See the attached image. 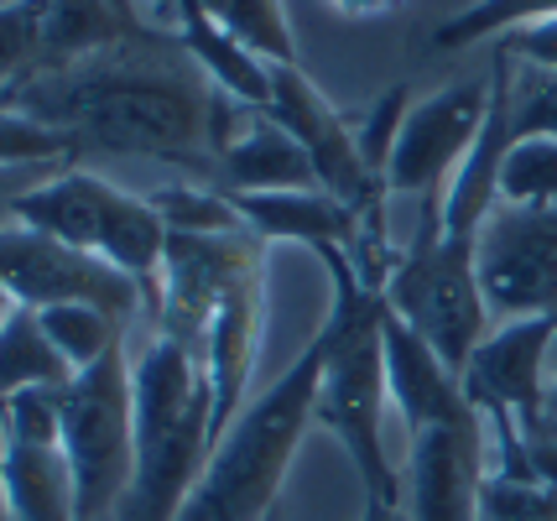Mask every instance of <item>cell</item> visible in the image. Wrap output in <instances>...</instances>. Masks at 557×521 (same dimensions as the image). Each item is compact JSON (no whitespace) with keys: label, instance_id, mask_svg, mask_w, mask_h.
<instances>
[{"label":"cell","instance_id":"6da1fadb","mask_svg":"<svg viewBox=\"0 0 557 521\" xmlns=\"http://www.w3.org/2000/svg\"><path fill=\"white\" fill-rule=\"evenodd\" d=\"M0 110L69 131L84 157L172 162L203 183L219 173V89L162 26L0 89Z\"/></svg>","mask_w":557,"mask_h":521},{"label":"cell","instance_id":"7a4b0ae2","mask_svg":"<svg viewBox=\"0 0 557 521\" xmlns=\"http://www.w3.org/2000/svg\"><path fill=\"white\" fill-rule=\"evenodd\" d=\"M318 261L329 266V282H334L329 319L318 328L323 345H329L323 381H318V427L339 438V448L349 454V464L360 474L364 496L386 500V506H407L401 470H396V459L386 448L391 386H386V339H381L386 298L355 276L344 250H323Z\"/></svg>","mask_w":557,"mask_h":521},{"label":"cell","instance_id":"3957f363","mask_svg":"<svg viewBox=\"0 0 557 521\" xmlns=\"http://www.w3.org/2000/svg\"><path fill=\"white\" fill-rule=\"evenodd\" d=\"M136 386V459L115 521H177L214 454L209 371L188 345L151 334L131 360Z\"/></svg>","mask_w":557,"mask_h":521},{"label":"cell","instance_id":"277c9868","mask_svg":"<svg viewBox=\"0 0 557 521\" xmlns=\"http://www.w3.org/2000/svg\"><path fill=\"white\" fill-rule=\"evenodd\" d=\"M323 334H313L302 355L271 381L261 397L245 401L230 433L214 444L209 470L177 521H271L287 485L297 448L318 422V381H323Z\"/></svg>","mask_w":557,"mask_h":521},{"label":"cell","instance_id":"5b68a950","mask_svg":"<svg viewBox=\"0 0 557 521\" xmlns=\"http://www.w3.org/2000/svg\"><path fill=\"white\" fill-rule=\"evenodd\" d=\"M131 339L58 386V438L69 454L78 521H115L131 491L136 459V386H131Z\"/></svg>","mask_w":557,"mask_h":521},{"label":"cell","instance_id":"8992f818","mask_svg":"<svg viewBox=\"0 0 557 521\" xmlns=\"http://www.w3.org/2000/svg\"><path fill=\"white\" fill-rule=\"evenodd\" d=\"M474 246L480 240L437 235V194H433V199H422V220H417L412 246L401 250L386 293H381L391 313L412 334H422L443 355V365L459 375L469 365V355L480 349V339L495 328L485 293H480V272H474Z\"/></svg>","mask_w":557,"mask_h":521},{"label":"cell","instance_id":"52a82bcc","mask_svg":"<svg viewBox=\"0 0 557 521\" xmlns=\"http://www.w3.org/2000/svg\"><path fill=\"white\" fill-rule=\"evenodd\" d=\"M0 287L22 308H63V302H89L104 308L110 319L136 328L146 313V293L136 276L110 266L95 250H78L69 240H52L32 224L11 220L0 224Z\"/></svg>","mask_w":557,"mask_h":521},{"label":"cell","instance_id":"ba28073f","mask_svg":"<svg viewBox=\"0 0 557 521\" xmlns=\"http://www.w3.org/2000/svg\"><path fill=\"white\" fill-rule=\"evenodd\" d=\"M480 293L495 323L553 319L557 313V209L500 203L480 224L474 246Z\"/></svg>","mask_w":557,"mask_h":521},{"label":"cell","instance_id":"9c48e42d","mask_svg":"<svg viewBox=\"0 0 557 521\" xmlns=\"http://www.w3.org/2000/svg\"><path fill=\"white\" fill-rule=\"evenodd\" d=\"M557 339L553 319H510L495 323L480 349L463 365V397L485 412L490 427H510L521 438H536L547 427V360Z\"/></svg>","mask_w":557,"mask_h":521},{"label":"cell","instance_id":"30bf717a","mask_svg":"<svg viewBox=\"0 0 557 521\" xmlns=\"http://www.w3.org/2000/svg\"><path fill=\"white\" fill-rule=\"evenodd\" d=\"M0 491L11 521H78L69 454L58 438V386L0 401Z\"/></svg>","mask_w":557,"mask_h":521},{"label":"cell","instance_id":"8fae6325","mask_svg":"<svg viewBox=\"0 0 557 521\" xmlns=\"http://www.w3.org/2000/svg\"><path fill=\"white\" fill-rule=\"evenodd\" d=\"M490 121V74L459 78L448 89H437L428 100H412L396 151L386 162V188L396 194H417L433 199L448 188V177L459 173V162L474 151L480 131Z\"/></svg>","mask_w":557,"mask_h":521},{"label":"cell","instance_id":"7c38bea8","mask_svg":"<svg viewBox=\"0 0 557 521\" xmlns=\"http://www.w3.org/2000/svg\"><path fill=\"white\" fill-rule=\"evenodd\" d=\"M495 470L485 412L407 433V521H480V496Z\"/></svg>","mask_w":557,"mask_h":521},{"label":"cell","instance_id":"4fadbf2b","mask_svg":"<svg viewBox=\"0 0 557 521\" xmlns=\"http://www.w3.org/2000/svg\"><path fill=\"white\" fill-rule=\"evenodd\" d=\"M261 323H267V240H250L240 266L224 282L209 334H203V371H209V397H214V444L245 412L256 355H261Z\"/></svg>","mask_w":557,"mask_h":521},{"label":"cell","instance_id":"5bb4252c","mask_svg":"<svg viewBox=\"0 0 557 521\" xmlns=\"http://www.w3.org/2000/svg\"><path fill=\"white\" fill-rule=\"evenodd\" d=\"M381 339H386V386H391V407L401 412L407 433L417 427H433V422H448V418H469L480 412L474 401L463 397V381L459 371L443 365L422 334H412L407 323L396 319L386 308V323H381Z\"/></svg>","mask_w":557,"mask_h":521},{"label":"cell","instance_id":"9a60e30c","mask_svg":"<svg viewBox=\"0 0 557 521\" xmlns=\"http://www.w3.org/2000/svg\"><path fill=\"white\" fill-rule=\"evenodd\" d=\"M219 188L224 194H313L323 188V177L292 131H282L267 110H250L219 151Z\"/></svg>","mask_w":557,"mask_h":521},{"label":"cell","instance_id":"2e32d148","mask_svg":"<svg viewBox=\"0 0 557 521\" xmlns=\"http://www.w3.org/2000/svg\"><path fill=\"white\" fill-rule=\"evenodd\" d=\"M115 199H121V183H110L104 173L73 162V168H58V173H48L42 183L26 188L16 199V220L52 235V240H69V246L99 256Z\"/></svg>","mask_w":557,"mask_h":521},{"label":"cell","instance_id":"e0dca14e","mask_svg":"<svg viewBox=\"0 0 557 521\" xmlns=\"http://www.w3.org/2000/svg\"><path fill=\"white\" fill-rule=\"evenodd\" d=\"M230 203L245 230L267 246H308L313 256L355 246V209L323 188L313 194H230Z\"/></svg>","mask_w":557,"mask_h":521},{"label":"cell","instance_id":"ac0fdd59","mask_svg":"<svg viewBox=\"0 0 557 521\" xmlns=\"http://www.w3.org/2000/svg\"><path fill=\"white\" fill-rule=\"evenodd\" d=\"M172 37H177L183 52H188L198 69L209 74L214 89H224L230 100L250 104V110H267V100H271V63L245 48L240 37L219 22L203 0H183V11H177V32H172Z\"/></svg>","mask_w":557,"mask_h":521},{"label":"cell","instance_id":"d6986e66","mask_svg":"<svg viewBox=\"0 0 557 521\" xmlns=\"http://www.w3.org/2000/svg\"><path fill=\"white\" fill-rule=\"evenodd\" d=\"M37 22V78L58 74L89 52H104L146 26L125 22L110 0H26Z\"/></svg>","mask_w":557,"mask_h":521},{"label":"cell","instance_id":"ffe728a7","mask_svg":"<svg viewBox=\"0 0 557 521\" xmlns=\"http://www.w3.org/2000/svg\"><path fill=\"white\" fill-rule=\"evenodd\" d=\"M73 365L58 355V345L42 328L37 308H11V319L0 323V401L37 392V386H69Z\"/></svg>","mask_w":557,"mask_h":521},{"label":"cell","instance_id":"44dd1931","mask_svg":"<svg viewBox=\"0 0 557 521\" xmlns=\"http://www.w3.org/2000/svg\"><path fill=\"white\" fill-rule=\"evenodd\" d=\"M146 199L162 214L168 235H235V230H245L230 194L203 177H172L162 188H151Z\"/></svg>","mask_w":557,"mask_h":521},{"label":"cell","instance_id":"7402d4cb","mask_svg":"<svg viewBox=\"0 0 557 521\" xmlns=\"http://www.w3.org/2000/svg\"><path fill=\"white\" fill-rule=\"evenodd\" d=\"M542 16H557V0H474L433 32V52H463L480 48V42H500L506 32L532 26Z\"/></svg>","mask_w":557,"mask_h":521},{"label":"cell","instance_id":"603a6c76","mask_svg":"<svg viewBox=\"0 0 557 521\" xmlns=\"http://www.w3.org/2000/svg\"><path fill=\"white\" fill-rule=\"evenodd\" d=\"M495 199L516 209H557V136L510 141L495 173Z\"/></svg>","mask_w":557,"mask_h":521},{"label":"cell","instance_id":"cb8c5ba5","mask_svg":"<svg viewBox=\"0 0 557 521\" xmlns=\"http://www.w3.org/2000/svg\"><path fill=\"white\" fill-rule=\"evenodd\" d=\"M42 328L58 345V355L73 365V375L89 371L95 360H104L110 349L131 339V323L110 319L104 308H89V302H63V308H42Z\"/></svg>","mask_w":557,"mask_h":521},{"label":"cell","instance_id":"d4e9b609","mask_svg":"<svg viewBox=\"0 0 557 521\" xmlns=\"http://www.w3.org/2000/svg\"><path fill=\"white\" fill-rule=\"evenodd\" d=\"M84 151L69 131L48 121H32L22 110H0V173H26V168H73Z\"/></svg>","mask_w":557,"mask_h":521},{"label":"cell","instance_id":"484cf974","mask_svg":"<svg viewBox=\"0 0 557 521\" xmlns=\"http://www.w3.org/2000/svg\"><path fill=\"white\" fill-rule=\"evenodd\" d=\"M506 121H510V141H521V136H557V74L527 69V63L510 58Z\"/></svg>","mask_w":557,"mask_h":521},{"label":"cell","instance_id":"4316f807","mask_svg":"<svg viewBox=\"0 0 557 521\" xmlns=\"http://www.w3.org/2000/svg\"><path fill=\"white\" fill-rule=\"evenodd\" d=\"M407 110H412V89H407V84H396V89H386L381 100L370 104V115H364V121H355V141H360L364 168H370V177H381V183H386V162H391V151H396V136H401Z\"/></svg>","mask_w":557,"mask_h":521},{"label":"cell","instance_id":"83f0119b","mask_svg":"<svg viewBox=\"0 0 557 521\" xmlns=\"http://www.w3.org/2000/svg\"><path fill=\"white\" fill-rule=\"evenodd\" d=\"M37 78V22L26 0L0 5V89Z\"/></svg>","mask_w":557,"mask_h":521},{"label":"cell","instance_id":"f1b7e54d","mask_svg":"<svg viewBox=\"0 0 557 521\" xmlns=\"http://www.w3.org/2000/svg\"><path fill=\"white\" fill-rule=\"evenodd\" d=\"M495 48L510 52V58L527 63V69L557 74V16H542V22H532V26H516V32H506Z\"/></svg>","mask_w":557,"mask_h":521},{"label":"cell","instance_id":"f546056e","mask_svg":"<svg viewBox=\"0 0 557 521\" xmlns=\"http://www.w3.org/2000/svg\"><path fill=\"white\" fill-rule=\"evenodd\" d=\"M48 173H58V168H26V173H0V224L16 220V199H22L32 183H42Z\"/></svg>","mask_w":557,"mask_h":521},{"label":"cell","instance_id":"4dcf8cb0","mask_svg":"<svg viewBox=\"0 0 557 521\" xmlns=\"http://www.w3.org/2000/svg\"><path fill=\"white\" fill-rule=\"evenodd\" d=\"M136 5H141V22L146 26L177 32V11H183V0H136Z\"/></svg>","mask_w":557,"mask_h":521},{"label":"cell","instance_id":"1f68e13d","mask_svg":"<svg viewBox=\"0 0 557 521\" xmlns=\"http://www.w3.org/2000/svg\"><path fill=\"white\" fill-rule=\"evenodd\" d=\"M344 16H386L391 5H401V0H334Z\"/></svg>","mask_w":557,"mask_h":521},{"label":"cell","instance_id":"d6a6232c","mask_svg":"<svg viewBox=\"0 0 557 521\" xmlns=\"http://www.w3.org/2000/svg\"><path fill=\"white\" fill-rule=\"evenodd\" d=\"M542 433H557V339H553V360H547V427Z\"/></svg>","mask_w":557,"mask_h":521},{"label":"cell","instance_id":"836d02e7","mask_svg":"<svg viewBox=\"0 0 557 521\" xmlns=\"http://www.w3.org/2000/svg\"><path fill=\"white\" fill-rule=\"evenodd\" d=\"M360 521H407V506H386V500L364 496V517Z\"/></svg>","mask_w":557,"mask_h":521},{"label":"cell","instance_id":"e575fe53","mask_svg":"<svg viewBox=\"0 0 557 521\" xmlns=\"http://www.w3.org/2000/svg\"><path fill=\"white\" fill-rule=\"evenodd\" d=\"M0 444H5V427H0ZM0 521H11V511H5V491H0Z\"/></svg>","mask_w":557,"mask_h":521}]
</instances>
